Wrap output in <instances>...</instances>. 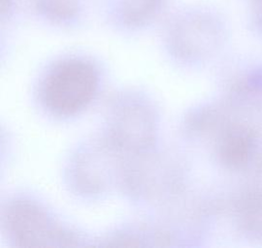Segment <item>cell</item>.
<instances>
[{"label":"cell","instance_id":"obj_10","mask_svg":"<svg viewBox=\"0 0 262 248\" xmlns=\"http://www.w3.org/2000/svg\"><path fill=\"white\" fill-rule=\"evenodd\" d=\"M40 13L55 21L74 18L79 11V0H36Z\"/></svg>","mask_w":262,"mask_h":248},{"label":"cell","instance_id":"obj_8","mask_svg":"<svg viewBox=\"0 0 262 248\" xmlns=\"http://www.w3.org/2000/svg\"><path fill=\"white\" fill-rule=\"evenodd\" d=\"M222 101L233 114L248 119L262 118V66L238 74L227 84Z\"/></svg>","mask_w":262,"mask_h":248},{"label":"cell","instance_id":"obj_2","mask_svg":"<svg viewBox=\"0 0 262 248\" xmlns=\"http://www.w3.org/2000/svg\"><path fill=\"white\" fill-rule=\"evenodd\" d=\"M98 73L83 59H67L47 74L41 86L44 107L58 117H71L86 108L98 89Z\"/></svg>","mask_w":262,"mask_h":248},{"label":"cell","instance_id":"obj_11","mask_svg":"<svg viewBox=\"0 0 262 248\" xmlns=\"http://www.w3.org/2000/svg\"><path fill=\"white\" fill-rule=\"evenodd\" d=\"M14 0H0V6H1V14H6L10 8L12 7Z\"/></svg>","mask_w":262,"mask_h":248},{"label":"cell","instance_id":"obj_6","mask_svg":"<svg viewBox=\"0 0 262 248\" xmlns=\"http://www.w3.org/2000/svg\"><path fill=\"white\" fill-rule=\"evenodd\" d=\"M222 36L215 25L207 20L183 22L172 31L169 46L178 59L196 62L214 55L221 45Z\"/></svg>","mask_w":262,"mask_h":248},{"label":"cell","instance_id":"obj_7","mask_svg":"<svg viewBox=\"0 0 262 248\" xmlns=\"http://www.w3.org/2000/svg\"><path fill=\"white\" fill-rule=\"evenodd\" d=\"M225 209L242 235L262 241V177H251L225 204Z\"/></svg>","mask_w":262,"mask_h":248},{"label":"cell","instance_id":"obj_3","mask_svg":"<svg viewBox=\"0 0 262 248\" xmlns=\"http://www.w3.org/2000/svg\"><path fill=\"white\" fill-rule=\"evenodd\" d=\"M108 141L132 155L150 151L158 135V116L150 103L136 95H122L110 105Z\"/></svg>","mask_w":262,"mask_h":248},{"label":"cell","instance_id":"obj_5","mask_svg":"<svg viewBox=\"0 0 262 248\" xmlns=\"http://www.w3.org/2000/svg\"><path fill=\"white\" fill-rule=\"evenodd\" d=\"M126 154L105 138L78 151L69 168V179L79 193L94 196L119 184L122 187Z\"/></svg>","mask_w":262,"mask_h":248},{"label":"cell","instance_id":"obj_4","mask_svg":"<svg viewBox=\"0 0 262 248\" xmlns=\"http://www.w3.org/2000/svg\"><path fill=\"white\" fill-rule=\"evenodd\" d=\"M3 225L18 246H77L81 241L78 234L56 222L42 206L28 199H16L7 204Z\"/></svg>","mask_w":262,"mask_h":248},{"label":"cell","instance_id":"obj_1","mask_svg":"<svg viewBox=\"0 0 262 248\" xmlns=\"http://www.w3.org/2000/svg\"><path fill=\"white\" fill-rule=\"evenodd\" d=\"M208 141L226 171L248 178L262 177V120L238 117L225 107Z\"/></svg>","mask_w":262,"mask_h":248},{"label":"cell","instance_id":"obj_9","mask_svg":"<svg viewBox=\"0 0 262 248\" xmlns=\"http://www.w3.org/2000/svg\"><path fill=\"white\" fill-rule=\"evenodd\" d=\"M161 0H125L122 19L127 27L137 28L147 24L159 9Z\"/></svg>","mask_w":262,"mask_h":248}]
</instances>
